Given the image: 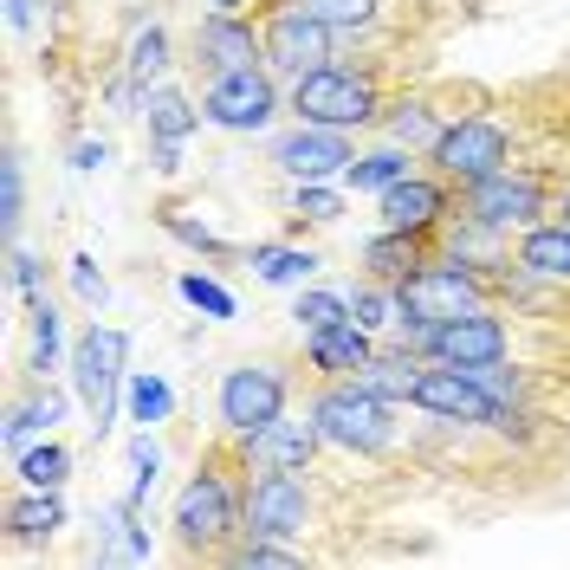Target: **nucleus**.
I'll return each instance as SVG.
<instances>
[{
  "instance_id": "1",
  "label": "nucleus",
  "mask_w": 570,
  "mask_h": 570,
  "mask_svg": "<svg viewBox=\"0 0 570 570\" xmlns=\"http://www.w3.org/2000/svg\"><path fill=\"white\" fill-rule=\"evenodd\" d=\"M247 487H253L247 448H240V434L220 428V441L202 448V466L176 493V512H169L181 564H220V551L247 532Z\"/></svg>"
},
{
  "instance_id": "2",
  "label": "nucleus",
  "mask_w": 570,
  "mask_h": 570,
  "mask_svg": "<svg viewBox=\"0 0 570 570\" xmlns=\"http://www.w3.org/2000/svg\"><path fill=\"white\" fill-rule=\"evenodd\" d=\"M402 85L409 78L390 59H331V66L285 85V110L298 124H324V130H351L356 137V130L383 124V110H390V98Z\"/></svg>"
},
{
  "instance_id": "3",
  "label": "nucleus",
  "mask_w": 570,
  "mask_h": 570,
  "mask_svg": "<svg viewBox=\"0 0 570 570\" xmlns=\"http://www.w3.org/2000/svg\"><path fill=\"white\" fill-rule=\"evenodd\" d=\"M312 422L324 428V441L337 454H356V461H390L395 441H402L395 402H383L376 390H363L356 376H331V383L312 390Z\"/></svg>"
},
{
  "instance_id": "4",
  "label": "nucleus",
  "mask_w": 570,
  "mask_h": 570,
  "mask_svg": "<svg viewBox=\"0 0 570 570\" xmlns=\"http://www.w3.org/2000/svg\"><path fill=\"white\" fill-rule=\"evenodd\" d=\"M558 188H564L558 169H544V163H532V156H519V163H505V169H493V176H480L473 188H461V208L454 214L480 220V227H493V234H525V227H538V220H551Z\"/></svg>"
},
{
  "instance_id": "5",
  "label": "nucleus",
  "mask_w": 570,
  "mask_h": 570,
  "mask_svg": "<svg viewBox=\"0 0 570 570\" xmlns=\"http://www.w3.org/2000/svg\"><path fill=\"white\" fill-rule=\"evenodd\" d=\"M493 98L499 91L473 85V78H461V85H454V78H409V85L390 98V110H383V137L402 142V149H415V156H428L448 124H461V117H473V110H487Z\"/></svg>"
},
{
  "instance_id": "6",
  "label": "nucleus",
  "mask_w": 570,
  "mask_h": 570,
  "mask_svg": "<svg viewBox=\"0 0 570 570\" xmlns=\"http://www.w3.org/2000/svg\"><path fill=\"white\" fill-rule=\"evenodd\" d=\"M505 163H519V124L505 117V98H493L487 110H473L461 124H448L441 142L428 149V169L454 188H473L480 176H493Z\"/></svg>"
},
{
  "instance_id": "7",
  "label": "nucleus",
  "mask_w": 570,
  "mask_h": 570,
  "mask_svg": "<svg viewBox=\"0 0 570 570\" xmlns=\"http://www.w3.org/2000/svg\"><path fill=\"white\" fill-rule=\"evenodd\" d=\"M253 20H259V39H266V71L285 78V85L337 59V27H324L298 0H259Z\"/></svg>"
},
{
  "instance_id": "8",
  "label": "nucleus",
  "mask_w": 570,
  "mask_h": 570,
  "mask_svg": "<svg viewBox=\"0 0 570 570\" xmlns=\"http://www.w3.org/2000/svg\"><path fill=\"white\" fill-rule=\"evenodd\" d=\"M124 356H130V337H124L117 324H85V331H78V344H71V390H78V402L91 409L98 441L110 434L117 395H124V383H130Z\"/></svg>"
},
{
  "instance_id": "9",
  "label": "nucleus",
  "mask_w": 570,
  "mask_h": 570,
  "mask_svg": "<svg viewBox=\"0 0 570 570\" xmlns=\"http://www.w3.org/2000/svg\"><path fill=\"white\" fill-rule=\"evenodd\" d=\"M285 402H292V376H285V363H234V370H220V390H214V415L227 434H259V428L285 415Z\"/></svg>"
},
{
  "instance_id": "10",
  "label": "nucleus",
  "mask_w": 570,
  "mask_h": 570,
  "mask_svg": "<svg viewBox=\"0 0 570 570\" xmlns=\"http://www.w3.org/2000/svg\"><path fill=\"white\" fill-rule=\"evenodd\" d=\"M318 525V493H312V480L305 473H292V466H259L247 487V532L253 538H298Z\"/></svg>"
},
{
  "instance_id": "11",
  "label": "nucleus",
  "mask_w": 570,
  "mask_h": 570,
  "mask_svg": "<svg viewBox=\"0 0 570 570\" xmlns=\"http://www.w3.org/2000/svg\"><path fill=\"white\" fill-rule=\"evenodd\" d=\"M519 344V318H505L499 305L487 312H461V318H441L422 337L428 363H454V370H480V363H505Z\"/></svg>"
},
{
  "instance_id": "12",
  "label": "nucleus",
  "mask_w": 570,
  "mask_h": 570,
  "mask_svg": "<svg viewBox=\"0 0 570 570\" xmlns=\"http://www.w3.org/2000/svg\"><path fill=\"white\" fill-rule=\"evenodd\" d=\"M409 409H422L428 422H441V428H487L499 422V402L473 370H454V363H428V376H422V390H415V402Z\"/></svg>"
},
{
  "instance_id": "13",
  "label": "nucleus",
  "mask_w": 570,
  "mask_h": 570,
  "mask_svg": "<svg viewBox=\"0 0 570 570\" xmlns=\"http://www.w3.org/2000/svg\"><path fill=\"white\" fill-rule=\"evenodd\" d=\"M279 85H273V71L266 66H247V71H220V78H208L202 85V110H208L214 130H240V137H253V130H266L273 117H279Z\"/></svg>"
},
{
  "instance_id": "14",
  "label": "nucleus",
  "mask_w": 570,
  "mask_h": 570,
  "mask_svg": "<svg viewBox=\"0 0 570 570\" xmlns=\"http://www.w3.org/2000/svg\"><path fill=\"white\" fill-rule=\"evenodd\" d=\"M376 208H383V227H395V234H422V240L441 247V227H448L454 208H461V188L441 181L434 169H415V176H402L395 188H383Z\"/></svg>"
},
{
  "instance_id": "15",
  "label": "nucleus",
  "mask_w": 570,
  "mask_h": 570,
  "mask_svg": "<svg viewBox=\"0 0 570 570\" xmlns=\"http://www.w3.org/2000/svg\"><path fill=\"white\" fill-rule=\"evenodd\" d=\"M195 66L220 78V71H247V66H266V39H259V20L253 13H220L208 7L195 20Z\"/></svg>"
},
{
  "instance_id": "16",
  "label": "nucleus",
  "mask_w": 570,
  "mask_h": 570,
  "mask_svg": "<svg viewBox=\"0 0 570 570\" xmlns=\"http://www.w3.org/2000/svg\"><path fill=\"white\" fill-rule=\"evenodd\" d=\"M273 163H279L285 181H331L356 163V149H351V130L298 124V130H285V137L273 142Z\"/></svg>"
},
{
  "instance_id": "17",
  "label": "nucleus",
  "mask_w": 570,
  "mask_h": 570,
  "mask_svg": "<svg viewBox=\"0 0 570 570\" xmlns=\"http://www.w3.org/2000/svg\"><path fill=\"white\" fill-rule=\"evenodd\" d=\"M240 448H247L253 466H292V473H312L331 441H324V428L312 422V409H305V415H273L259 434H240Z\"/></svg>"
},
{
  "instance_id": "18",
  "label": "nucleus",
  "mask_w": 570,
  "mask_h": 570,
  "mask_svg": "<svg viewBox=\"0 0 570 570\" xmlns=\"http://www.w3.org/2000/svg\"><path fill=\"white\" fill-rule=\"evenodd\" d=\"M376 356V331L370 324H324V331H305V363H312V376L331 383V376H356L363 363Z\"/></svg>"
},
{
  "instance_id": "19",
  "label": "nucleus",
  "mask_w": 570,
  "mask_h": 570,
  "mask_svg": "<svg viewBox=\"0 0 570 570\" xmlns=\"http://www.w3.org/2000/svg\"><path fill=\"white\" fill-rule=\"evenodd\" d=\"M422 376H428V356L415 351V344H395V351L376 344V356L356 370V383H363V390H376L383 402H395V409H409V402H415Z\"/></svg>"
},
{
  "instance_id": "20",
  "label": "nucleus",
  "mask_w": 570,
  "mask_h": 570,
  "mask_svg": "<svg viewBox=\"0 0 570 570\" xmlns=\"http://www.w3.org/2000/svg\"><path fill=\"white\" fill-rule=\"evenodd\" d=\"M137 117L149 124V137H163V142H188L202 124H208V110L195 105L188 91H176V85H142Z\"/></svg>"
},
{
  "instance_id": "21",
  "label": "nucleus",
  "mask_w": 570,
  "mask_h": 570,
  "mask_svg": "<svg viewBox=\"0 0 570 570\" xmlns=\"http://www.w3.org/2000/svg\"><path fill=\"white\" fill-rule=\"evenodd\" d=\"M428 259H441V247L422 240V234H395V227H383L376 240H363V273L383 279V285H402L409 273H422Z\"/></svg>"
},
{
  "instance_id": "22",
  "label": "nucleus",
  "mask_w": 570,
  "mask_h": 570,
  "mask_svg": "<svg viewBox=\"0 0 570 570\" xmlns=\"http://www.w3.org/2000/svg\"><path fill=\"white\" fill-rule=\"evenodd\" d=\"M66 532V499L46 493V487H20L7 499V538L27 551V544H46V538Z\"/></svg>"
},
{
  "instance_id": "23",
  "label": "nucleus",
  "mask_w": 570,
  "mask_h": 570,
  "mask_svg": "<svg viewBox=\"0 0 570 570\" xmlns=\"http://www.w3.org/2000/svg\"><path fill=\"white\" fill-rule=\"evenodd\" d=\"M512 259H519L525 273H538V279H551V285L570 292V220H538V227H525L519 247H512Z\"/></svg>"
},
{
  "instance_id": "24",
  "label": "nucleus",
  "mask_w": 570,
  "mask_h": 570,
  "mask_svg": "<svg viewBox=\"0 0 570 570\" xmlns=\"http://www.w3.org/2000/svg\"><path fill=\"white\" fill-rule=\"evenodd\" d=\"M247 266L259 285H305L318 273V253L292 247V240H259V247H247Z\"/></svg>"
},
{
  "instance_id": "25",
  "label": "nucleus",
  "mask_w": 570,
  "mask_h": 570,
  "mask_svg": "<svg viewBox=\"0 0 570 570\" xmlns=\"http://www.w3.org/2000/svg\"><path fill=\"white\" fill-rule=\"evenodd\" d=\"M27 324H33V356H27V370H33V376H52L59 356H66V318H59L52 292H33V298H27Z\"/></svg>"
},
{
  "instance_id": "26",
  "label": "nucleus",
  "mask_w": 570,
  "mask_h": 570,
  "mask_svg": "<svg viewBox=\"0 0 570 570\" xmlns=\"http://www.w3.org/2000/svg\"><path fill=\"white\" fill-rule=\"evenodd\" d=\"M402 176H415V149L383 142V149H363L351 169H344V188H370V195H383V188H395Z\"/></svg>"
},
{
  "instance_id": "27",
  "label": "nucleus",
  "mask_w": 570,
  "mask_h": 570,
  "mask_svg": "<svg viewBox=\"0 0 570 570\" xmlns=\"http://www.w3.org/2000/svg\"><path fill=\"white\" fill-rule=\"evenodd\" d=\"M169 66H176V39H169V27H163V20L137 27L130 46H124V71H130L137 85H163V71Z\"/></svg>"
},
{
  "instance_id": "28",
  "label": "nucleus",
  "mask_w": 570,
  "mask_h": 570,
  "mask_svg": "<svg viewBox=\"0 0 570 570\" xmlns=\"http://www.w3.org/2000/svg\"><path fill=\"white\" fill-rule=\"evenodd\" d=\"M220 564H227V570H298V564H305V544H292V538H253V532H240L227 551H220Z\"/></svg>"
},
{
  "instance_id": "29",
  "label": "nucleus",
  "mask_w": 570,
  "mask_h": 570,
  "mask_svg": "<svg viewBox=\"0 0 570 570\" xmlns=\"http://www.w3.org/2000/svg\"><path fill=\"white\" fill-rule=\"evenodd\" d=\"M13 480H20V487H46V493H59V487L71 480V448L66 441L20 448V454H13Z\"/></svg>"
},
{
  "instance_id": "30",
  "label": "nucleus",
  "mask_w": 570,
  "mask_h": 570,
  "mask_svg": "<svg viewBox=\"0 0 570 570\" xmlns=\"http://www.w3.org/2000/svg\"><path fill=\"white\" fill-rule=\"evenodd\" d=\"M156 227H163V234H169L176 247H188V253H208V259H234V247H227V240L214 234L208 220H195V214L176 208V202H163V208H156Z\"/></svg>"
},
{
  "instance_id": "31",
  "label": "nucleus",
  "mask_w": 570,
  "mask_h": 570,
  "mask_svg": "<svg viewBox=\"0 0 570 570\" xmlns=\"http://www.w3.org/2000/svg\"><path fill=\"white\" fill-rule=\"evenodd\" d=\"M124 402H130V422L156 428L176 415V390H169V376H156V370H137L130 383H124Z\"/></svg>"
},
{
  "instance_id": "32",
  "label": "nucleus",
  "mask_w": 570,
  "mask_h": 570,
  "mask_svg": "<svg viewBox=\"0 0 570 570\" xmlns=\"http://www.w3.org/2000/svg\"><path fill=\"white\" fill-rule=\"evenodd\" d=\"M20 220H27V163H20V142H7V156H0V234H7V247L20 240Z\"/></svg>"
},
{
  "instance_id": "33",
  "label": "nucleus",
  "mask_w": 570,
  "mask_h": 570,
  "mask_svg": "<svg viewBox=\"0 0 570 570\" xmlns=\"http://www.w3.org/2000/svg\"><path fill=\"white\" fill-rule=\"evenodd\" d=\"M351 318V292H331V285H298V298H292V324L298 331H324V324H344Z\"/></svg>"
},
{
  "instance_id": "34",
  "label": "nucleus",
  "mask_w": 570,
  "mask_h": 570,
  "mask_svg": "<svg viewBox=\"0 0 570 570\" xmlns=\"http://www.w3.org/2000/svg\"><path fill=\"white\" fill-rule=\"evenodd\" d=\"M344 214V188H331V181H292V220L305 227H331Z\"/></svg>"
},
{
  "instance_id": "35",
  "label": "nucleus",
  "mask_w": 570,
  "mask_h": 570,
  "mask_svg": "<svg viewBox=\"0 0 570 570\" xmlns=\"http://www.w3.org/2000/svg\"><path fill=\"white\" fill-rule=\"evenodd\" d=\"M176 292L188 298V305H195V312H202V318H214V324H227L234 312H240V298H234V292H227L220 279H208V273H181Z\"/></svg>"
},
{
  "instance_id": "36",
  "label": "nucleus",
  "mask_w": 570,
  "mask_h": 570,
  "mask_svg": "<svg viewBox=\"0 0 570 570\" xmlns=\"http://www.w3.org/2000/svg\"><path fill=\"white\" fill-rule=\"evenodd\" d=\"M351 318L370 324V331H390V324L402 318V312H395V285H383V279L363 273V285L351 292Z\"/></svg>"
},
{
  "instance_id": "37",
  "label": "nucleus",
  "mask_w": 570,
  "mask_h": 570,
  "mask_svg": "<svg viewBox=\"0 0 570 570\" xmlns=\"http://www.w3.org/2000/svg\"><path fill=\"white\" fill-rule=\"evenodd\" d=\"M156 473H163V448H156V441H149V428H142L137 441H130V505H149V493H156Z\"/></svg>"
},
{
  "instance_id": "38",
  "label": "nucleus",
  "mask_w": 570,
  "mask_h": 570,
  "mask_svg": "<svg viewBox=\"0 0 570 570\" xmlns=\"http://www.w3.org/2000/svg\"><path fill=\"white\" fill-rule=\"evenodd\" d=\"M66 279H71V298H78V305H91V312L110 298V279L98 273V259H91V253H71Z\"/></svg>"
},
{
  "instance_id": "39",
  "label": "nucleus",
  "mask_w": 570,
  "mask_h": 570,
  "mask_svg": "<svg viewBox=\"0 0 570 570\" xmlns=\"http://www.w3.org/2000/svg\"><path fill=\"white\" fill-rule=\"evenodd\" d=\"M7 292H13V298H33V292H46V266H39V253H27L20 240L7 247Z\"/></svg>"
},
{
  "instance_id": "40",
  "label": "nucleus",
  "mask_w": 570,
  "mask_h": 570,
  "mask_svg": "<svg viewBox=\"0 0 570 570\" xmlns=\"http://www.w3.org/2000/svg\"><path fill=\"white\" fill-rule=\"evenodd\" d=\"M66 156H71V169H105V163H110V142L105 137H71Z\"/></svg>"
},
{
  "instance_id": "41",
  "label": "nucleus",
  "mask_w": 570,
  "mask_h": 570,
  "mask_svg": "<svg viewBox=\"0 0 570 570\" xmlns=\"http://www.w3.org/2000/svg\"><path fill=\"white\" fill-rule=\"evenodd\" d=\"M149 163H156V176H181V142L149 137Z\"/></svg>"
},
{
  "instance_id": "42",
  "label": "nucleus",
  "mask_w": 570,
  "mask_h": 570,
  "mask_svg": "<svg viewBox=\"0 0 570 570\" xmlns=\"http://www.w3.org/2000/svg\"><path fill=\"white\" fill-rule=\"evenodd\" d=\"M7 27L27 33V27H33V0H7Z\"/></svg>"
},
{
  "instance_id": "43",
  "label": "nucleus",
  "mask_w": 570,
  "mask_h": 570,
  "mask_svg": "<svg viewBox=\"0 0 570 570\" xmlns=\"http://www.w3.org/2000/svg\"><path fill=\"white\" fill-rule=\"evenodd\" d=\"M208 7H220V13H253L259 0H208Z\"/></svg>"
}]
</instances>
